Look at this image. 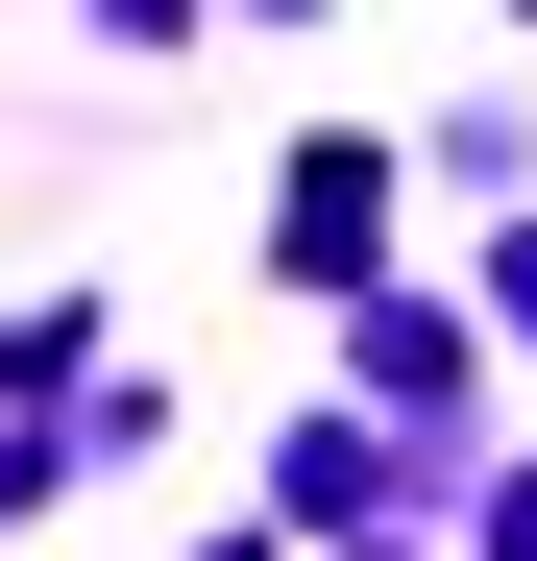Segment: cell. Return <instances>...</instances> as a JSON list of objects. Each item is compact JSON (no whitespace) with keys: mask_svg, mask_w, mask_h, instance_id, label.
Instances as JSON below:
<instances>
[{"mask_svg":"<svg viewBox=\"0 0 537 561\" xmlns=\"http://www.w3.org/2000/svg\"><path fill=\"white\" fill-rule=\"evenodd\" d=\"M367 244H391V147H294L268 171V268L294 294H367Z\"/></svg>","mask_w":537,"mask_h":561,"instance_id":"obj_1","label":"cell"},{"mask_svg":"<svg viewBox=\"0 0 537 561\" xmlns=\"http://www.w3.org/2000/svg\"><path fill=\"white\" fill-rule=\"evenodd\" d=\"M99 25H123V49H171V25H196V0H99Z\"/></svg>","mask_w":537,"mask_h":561,"instance_id":"obj_2","label":"cell"},{"mask_svg":"<svg viewBox=\"0 0 537 561\" xmlns=\"http://www.w3.org/2000/svg\"><path fill=\"white\" fill-rule=\"evenodd\" d=\"M513 25H537V0H513Z\"/></svg>","mask_w":537,"mask_h":561,"instance_id":"obj_3","label":"cell"}]
</instances>
